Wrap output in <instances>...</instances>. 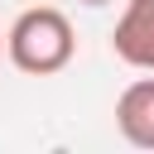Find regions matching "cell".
Segmentation results:
<instances>
[{"label": "cell", "instance_id": "obj_1", "mask_svg": "<svg viewBox=\"0 0 154 154\" xmlns=\"http://www.w3.org/2000/svg\"><path fill=\"white\" fill-rule=\"evenodd\" d=\"M77 53V34L72 19L53 5H29L14 14V24L5 29V58L29 72V77H53L72 63Z\"/></svg>", "mask_w": 154, "mask_h": 154}, {"label": "cell", "instance_id": "obj_2", "mask_svg": "<svg viewBox=\"0 0 154 154\" xmlns=\"http://www.w3.org/2000/svg\"><path fill=\"white\" fill-rule=\"evenodd\" d=\"M111 48L125 67L154 72V0H125L116 29H111Z\"/></svg>", "mask_w": 154, "mask_h": 154}, {"label": "cell", "instance_id": "obj_3", "mask_svg": "<svg viewBox=\"0 0 154 154\" xmlns=\"http://www.w3.org/2000/svg\"><path fill=\"white\" fill-rule=\"evenodd\" d=\"M116 130L135 149H154V77H135L116 96Z\"/></svg>", "mask_w": 154, "mask_h": 154}, {"label": "cell", "instance_id": "obj_4", "mask_svg": "<svg viewBox=\"0 0 154 154\" xmlns=\"http://www.w3.org/2000/svg\"><path fill=\"white\" fill-rule=\"evenodd\" d=\"M77 5H91V10H96V5H111V0H77Z\"/></svg>", "mask_w": 154, "mask_h": 154}, {"label": "cell", "instance_id": "obj_5", "mask_svg": "<svg viewBox=\"0 0 154 154\" xmlns=\"http://www.w3.org/2000/svg\"><path fill=\"white\" fill-rule=\"evenodd\" d=\"M0 53H5V34H0Z\"/></svg>", "mask_w": 154, "mask_h": 154}]
</instances>
